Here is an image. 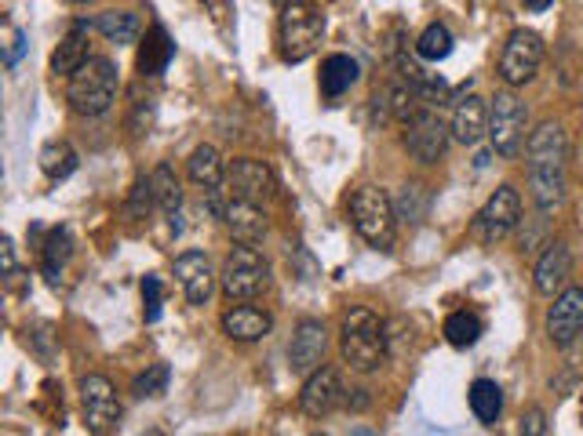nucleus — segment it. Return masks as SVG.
Listing matches in <instances>:
<instances>
[{"instance_id": "7", "label": "nucleus", "mask_w": 583, "mask_h": 436, "mask_svg": "<svg viewBox=\"0 0 583 436\" xmlns=\"http://www.w3.org/2000/svg\"><path fill=\"white\" fill-rule=\"evenodd\" d=\"M528 128V109L514 92H496L489 102V142L492 153H500L503 160H514L522 153Z\"/></svg>"}, {"instance_id": "27", "label": "nucleus", "mask_w": 583, "mask_h": 436, "mask_svg": "<svg viewBox=\"0 0 583 436\" xmlns=\"http://www.w3.org/2000/svg\"><path fill=\"white\" fill-rule=\"evenodd\" d=\"M95 29L110 44H135L143 22H139L135 11H103V15L95 19Z\"/></svg>"}, {"instance_id": "26", "label": "nucleus", "mask_w": 583, "mask_h": 436, "mask_svg": "<svg viewBox=\"0 0 583 436\" xmlns=\"http://www.w3.org/2000/svg\"><path fill=\"white\" fill-rule=\"evenodd\" d=\"M40 171H45L51 182L70 179V174L78 171V149H73L67 138L48 142V146L40 149Z\"/></svg>"}, {"instance_id": "38", "label": "nucleus", "mask_w": 583, "mask_h": 436, "mask_svg": "<svg viewBox=\"0 0 583 436\" xmlns=\"http://www.w3.org/2000/svg\"><path fill=\"white\" fill-rule=\"evenodd\" d=\"M517 433H522V436H544L547 433V411L533 403V408L522 414V425H517Z\"/></svg>"}, {"instance_id": "24", "label": "nucleus", "mask_w": 583, "mask_h": 436, "mask_svg": "<svg viewBox=\"0 0 583 436\" xmlns=\"http://www.w3.org/2000/svg\"><path fill=\"white\" fill-rule=\"evenodd\" d=\"M358 84V62L350 55H329L321 62V95L325 98H340L343 92Z\"/></svg>"}, {"instance_id": "10", "label": "nucleus", "mask_w": 583, "mask_h": 436, "mask_svg": "<svg viewBox=\"0 0 583 436\" xmlns=\"http://www.w3.org/2000/svg\"><path fill=\"white\" fill-rule=\"evenodd\" d=\"M81 408H84V425L95 436H106L121 419V403H117V389L106 375H88L81 378Z\"/></svg>"}, {"instance_id": "1", "label": "nucleus", "mask_w": 583, "mask_h": 436, "mask_svg": "<svg viewBox=\"0 0 583 436\" xmlns=\"http://www.w3.org/2000/svg\"><path fill=\"white\" fill-rule=\"evenodd\" d=\"M525 160H528V190H533V204L539 211H550L566 201V171H569V142L566 131L555 120H544L525 142Z\"/></svg>"}, {"instance_id": "12", "label": "nucleus", "mask_w": 583, "mask_h": 436, "mask_svg": "<svg viewBox=\"0 0 583 436\" xmlns=\"http://www.w3.org/2000/svg\"><path fill=\"white\" fill-rule=\"evenodd\" d=\"M449 131L452 128H445V120L424 109L405 131V149L413 153L419 164H438L449 149Z\"/></svg>"}, {"instance_id": "45", "label": "nucleus", "mask_w": 583, "mask_h": 436, "mask_svg": "<svg viewBox=\"0 0 583 436\" xmlns=\"http://www.w3.org/2000/svg\"><path fill=\"white\" fill-rule=\"evenodd\" d=\"M73 4H84V0H73Z\"/></svg>"}, {"instance_id": "37", "label": "nucleus", "mask_w": 583, "mask_h": 436, "mask_svg": "<svg viewBox=\"0 0 583 436\" xmlns=\"http://www.w3.org/2000/svg\"><path fill=\"white\" fill-rule=\"evenodd\" d=\"M150 124H154V98H135V109H132V135H146Z\"/></svg>"}, {"instance_id": "5", "label": "nucleus", "mask_w": 583, "mask_h": 436, "mask_svg": "<svg viewBox=\"0 0 583 436\" xmlns=\"http://www.w3.org/2000/svg\"><path fill=\"white\" fill-rule=\"evenodd\" d=\"M350 222L372 247L386 251L394 244V222H397L394 201L386 196V190H380V185H361V190H354Z\"/></svg>"}, {"instance_id": "8", "label": "nucleus", "mask_w": 583, "mask_h": 436, "mask_svg": "<svg viewBox=\"0 0 583 436\" xmlns=\"http://www.w3.org/2000/svg\"><path fill=\"white\" fill-rule=\"evenodd\" d=\"M517 222H522V193L514 185H500L478 215H474L471 233L481 240V244H500L503 237H511Z\"/></svg>"}, {"instance_id": "36", "label": "nucleus", "mask_w": 583, "mask_h": 436, "mask_svg": "<svg viewBox=\"0 0 583 436\" xmlns=\"http://www.w3.org/2000/svg\"><path fill=\"white\" fill-rule=\"evenodd\" d=\"M26 48H29L26 33L19 29V26H8V44H4V65H8V70H15L19 59L26 55Z\"/></svg>"}, {"instance_id": "35", "label": "nucleus", "mask_w": 583, "mask_h": 436, "mask_svg": "<svg viewBox=\"0 0 583 436\" xmlns=\"http://www.w3.org/2000/svg\"><path fill=\"white\" fill-rule=\"evenodd\" d=\"M150 204H157L154 201V185H150V179H139L132 196H128V218H146Z\"/></svg>"}, {"instance_id": "23", "label": "nucleus", "mask_w": 583, "mask_h": 436, "mask_svg": "<svg viewBox=\"0 0 583 436\" xmlns=\"http://www.w3.org/2000/svg\"><path fill=\"white\" fill-rule=\"evenodd\" d=\"M187 171L204 193L219 190V185L226 182V164H223L219 149H215V146H198V149H193L190 160H187Z\"/></svg>"}, {"instance_id": "13", "label": "nucleus", "mask_w": 583, "mask_h": 436, "mask_svg": "<svg viewBox=\"0 0 583 436\" xmlns=\"http://www.w3.org/2000/svg\"><path fill=\"white\" fill-rule=\"evenodd\" d=\"M325 349H329L325 324L299 320L296 335H291V346H288V367L296 371V375H314L321 367V360H325Z\"/></svg>"}, {"instance_id": "6", "label": "nucleus", "mask_w": 583, "mask_h": 436, "mask_svg": "<svg viewBox=\"0 0 583 436\" xmlns=\"http://www.w3.org/2000/svg\"><path fill=\"white\" fill-rule=\"evenodd\" d=\"M219 283H223V294L230 302H252L255 294H263L270 288V266L266 258L259 255L255 247H234L230 255L223 262V272H219Z\"/></svg>"}, {"instance_id": "29", "label": "nucleus", "mask_w": 583, "mask_h": 436, "mask_svg": "<svg viewBox=\"0 0 583 436\" xmlns=\"http://www.w3.org/2000/svg\"><path fill=\"white\" fill-rule=\"evenodd\" d=\"M70 255H73L70 229H67V226H56V229L48 233V240H45V277H48L51 283H59V272H62V266L70 262Z\"/></svg>"}, {"instance_id": "21", "label": "nucleus", "mask_w": 583, "mask_h": 436, "mask_svg": "<svg viewBox=\"0 0 583 436\" xmlns=\"http://www.w3.org/2000/svg\"><path fill=\"white\" fill-rule=\"evenodd\" d=\"M226 229H230V237L237 244H259V240L266 237V215L259 211V204H248V201H230L226 204V215H223Z\"/></svg>"}, {"instance_id": "14", "label": "nucleus", "mask_w": 583, "mask_h": 436, "mask_svg": "<svg viewBox=\"0 0 583 436\" xmlns=\"http://www.w3.org/2000/svg\"><path fill=\"white\" fill-rule=\"evenodd\" d=\"M343 403V382L336 367H318L314 375H307L304 392H299V408L307 419H325Z\"/></svg>"}, {"instance_id": "2", "label": "nucleus", "mask_w": 583, "mask_h": 436, "mask_svg": "<svg viewBox=\"0 0 583 436\" xmlns=\"http://www.w3.org/2000/svg\"><path fill=\"white\" fill-rule=\"evenodd\" d=\"M340 353L354 371H376L391 356V349H386V320H380L369 305H354L340 327Z\"/></svg>"}, {"instance_id": "16", "label": "nucleus", "mask_w": 583, "mask_h": 436, "mask_svg": "<svg viewBox=\"0 0 583 436\" xmlns=\"http://www.w3.org/2000/svg\"><path fill=\"white\" fill-rule=\"evenodd\" d=\"M176 277H179L182 294H187L190 305H204L212 299L215 272H212L209 255H201V251H187V255H179L176 258Z\"/></svg>"}, {"instance_id": "33", "label": "nucleus", "mask_w": 583, "mask_h": 436, "mask_svg": "<svg viewBox=\"0 0 583 436\" xmlns=\"http://www.w3.org/2000/svg\"><path fill=\"white\" fill-rule=\"evenodd\" d=\"M419 102H424V98H419L408 84L386 87V109H391V120H397V124H405V128L413 124V120L424 113Z\"/></svg>"}, {"instance_id": "11", "label": "nucleus", "mask_w": 583, "mask_h": 436, "mask_svg": "<svg viewBox=\"0 0 583 436\" xmlns=\"http://www.w3.org/2000/svg\"><path fill=\"white\" fill-rule=\"evenodd\" d=\"M547 338L558 349L572 346L583 335V288H566L561 294H555V305L547 310Z\"/></svg>"}, {"instance_id": "42", "label": "nucleus", "mask_w": 583, "mask_h": 436, "mask_svg": "<svg viewBox=\"0 0 583 436\" xmlns=\"http://www.w3.org/2000/svg\"><path fill=\"white\" fill-rule=\"evenodd\" d=\"M365 403H369V392H365V389H358V397H347V408H354V411H361L365 408Z\"/></svg>"}, {"instance_id": "28", "label": "nucleus", "mask_w": 583, "mask_h": 436, "mask_svg": "<svg viewBox=\"0 0 583 436\" xmlns=\"http://www.w3.org/2000/svg\"><path fill=\"white\" fill-rule=\"evenodd\" d=\"M150 185H154V201H157L160 211H165L168 218L179 215V207H182V185H179V179H176V168H171V164H157L154 174H150Z\"/></svg>"}, {"instance_id": "25", "label": "nucleus", "mask_w": 583, "mask_h": 436, "mask_svg": "<svg viewBox=\"0 0 583 436\" xmlns=\"http://www.w3.org/2000/svg\"><path fill=\"white\" fill-rule=\"evenodd\" d=\"M467 400H471L474 419L485 422V425H492L503 414V389L496 386L492 378H478V382H474L471 392H467Z\"/></svg>"}, {"instance_id": "17", "label": "nucleus", "mask_w": 583, "mask_h": 436, "mask_svg": "<svg viewBox=\"0 0 583 436\" xmlns=\"http://www.w3.org/2000/svg\"><path fill=\"white\" fill-rule=\"evenodd\" d=\"M489 135V102L478 95H463L452 109V138L460 146H478Z\"/></svg>"}, {"instance_id": "19", "label": "nucleus", "mask_w": 583, "mask_h": 436, "mask_svg": "<svg viewBox=\"0 0 583 436\" xmlns=\"http://www.w3.org/2000/svg\"><path fill=\"white\" fill-rule=\"evenodd\" d=\"M270 327H274V316L255 310V305H234L223 313V331L234 342H259L270 335Z\"/></svg>"}, {"instance_id": "32", "label": "nucleus", "mask_w": 583, "mask_h": 436, "mask_svg": "<svg viewBox=\"0 0 583 436\" xmlns=\"http://www.w3.org/2000/svg\"><path fill=\"white\" fill-rule=\"evenodd\" d=\"M416 55L424 62H441V59H449L452 55V33L445 22H430V26L419 33V40H416Z\"/></svg>"}, {"instance_id": "22", "label": "nucleus", "mask_w": 583, "mask_h": 436, "mask_svg": "<svg viewBox=\"0 0 583 436\" xmlns=\"http://www.w3.org/2000/svg\"><path fill=\"white\" fill-rule=\"evenodd\" d=\"M171 55H176V44H171L168 29L165 26H150L143 48H139V73H143V76H160L168 70Z\"/></svg>"}, {"instance_id": "4", "label": "nucleus", "mask_w": 583, "mask_h": 436, "mask_svg": "<svg viewBox=\"0 0 583 436\" xmlns=\"http://www.w3.org/2000/svg\"><path fill=\"white\" fill-rule=\"evenodd\" d=\"M321 37H325V15H321L318 4H310V0H288L281 8L277 44L285 62H307L321 48Z\"/></svg>"}, {"instance_id": "46", "label": "nucleus", "mask_w": 583, "mask_h": 436, "mask_svg": "<svg viewBox=\"0 0 583 436\" xmlns=\"http://www.w3.org/2000/svg\"><path fill=\"white\" fill-rule=\"evenodd\" d=\"M314 436H325V433H314Z\"/></svg>"}, {"instance_id": "40", "label": "nucleus", "mask_w": 583, "mask_h": 436, "mask_svg": "<svg viewBox=\"0 0 583 436\" xmlns=\"http://www.w3.org/2000/svg\"><path fill=\"white\" fill-rule=\"evenodd\" d=\"M0 251H4V277L8 283H12L19 277V269H15V244H12V237H4L0 240Z\"/></svg>"}, {"instance_id": "15", "label": "nucleus", "mask_w": 583, "mask_h": 436, "mask_svg": "<svg viewBox=\"0 0 583 436\" xmlns=\"http://www.w3.org/2000/svg\"><path fill=\"white\" fill-rule=\"evenodd\" d=\"M226 182H230L234 201H248V204H259L274 193V174H270L266 164L255 157L234 160L230 168H226Z\"/></svg>"}, {"instance_id": "18", "label": "nucleus", "mask_w": 583, "mask_h": 436, "mask_svg": "<svg viewBox=\"0 0 583 436\" xmlns=\"http://www.w3.org/2000/svg\"><path fill=\"white\" fill-rule=\"evenodd\" d=\"M572 272V255L566 244H547V251L539 255L536 262V272H533V283L539 294H547V299H555V294L566 291V280Z\"/></svg>"}, {"instance_id": "3", "label": "nucleus", "mask_w": 583, "mask_h": 436, "mask_svg": "<svg viewBox=\"0 0 583 436\" xmlns=\"http://www.w3.org/2000/svg\"><path fill=\"white\" fill-rule=\"evenodd\" d=\"M117 87H121L117 65L103 55H92L78 73L67 76V102L81 117H103L117 102Z\"/></svg>"}, {"instance_id": "34", "label": "nucleus", "mask_w": 583, "mask_h": 436, "mask_svg": "<svg viewBox=\"0 0 583 436\" xmlns=\"http://www.w3.org/2000/svg\"><path fill=\"white\" fill-rule=\"evenodd\" d=\"M168 378H171L168 364H150L143 375L132 382V392H135L139 400H146V397H165V392H168Z\"/></svg>"}, {"instance_id": "31", "label": "nucleus", "mask_w": 583, "mask_h": 436, "mask_svg": "<svg viewBox=\"0 0 583 436\" xmlns=\"http://www.w3.org/2000/svg\"><path fill=\"white\" fill-rule=\"evenodd\" d=\"M427 207H430V196H427V185L419 182H405L402 193L394 196V215L402 218V222H424L427 218Z\"/></svg>"}, {"instance_id": "43", "label": "nucleus", "mask_w": 583, "mask_h": 436, "mask_svg": "<svg viewBox=\"0 0 583 436\" xmlns=\"http://www.w3.org/2000/svg\"><path fill=\"white\" fill-rule=\"evenodd\" d=\"M143 436H165V433H160V429H146Z\"/></svg>"}, {"instance_id": "41", "label": "nucleus", "mask_w": 583, "mask_h": 436, "mask_svg": "<svg viewBox=\"0 0 583 436\" xmlns=\"http://www.w3.org/2000/svg\"><path fill=\"white\" fill-rule=\"evenodd\" d=\"M522 4L533 11V15H539V11H547L550 4H555V0H522Z\"/></svg>"}, {"instance_id": "44", "label": "nucleus", "mask_w": 583, "mask_h": 436, "mask_svg": "<svg viewBox=\"0 0 583 436\" xmlns=\"http://www.w3.org/2000/svg\"><path fill=\"white\" fill-rule=\"evenodd\" d=\"M274 4H281V8H285V4H288V0H274Z\"/></svg>"}, {"instance_id": "39", "label": "nucleus", "mask_w": 583, "mask_h": 436, "mask_svg": "<svg viewBox=\"0 0 583 436\" xmlns=\"http://www.w3.org/2000/svg\"><path fill=\"white\" fill-rule=\"evenodd\" d=\"M143 302H146V324H154L160 316V280L157 277L143 280Z\"/></svg>"}, {"instance_id": "9", "label": "nucleus", "mask_w": 583, "mask_h": 436, "mask_svg": "<svg viewBox=\"0 0 583 436\" xmlns=\"http://www.w3.org/2000/svg\"><path fill=\"white\" fill-rule=\"evenodd\" d=\"M544 65V37L533 29H514L500 55V81L507 87H525Z\"/></svg>"}, {"instance_id": "20", "label": "nucleus", "mask_w": 583, "mask_h": 436, "mask_svg": "<svg viewBox=\"0 0 583 436\" xmlns=\"http://www.w3.org/2000/svg\"><path fill=\"white\" fill-rule=\"evenodd\" d=\"M88 29H92V22L88 19H81V22H73L67 37L59 40V48L56 55H51V73H62V76H73L81 70L84 62L92 59L88 55Z\"/></svg>"}, {"instance_id": "30", "label": "nucleus", "mask_w": 583, "mask_h": 436, "mask_svg": "<svg viewBox=\"0 0 583 436\" xmlns=\"http://www.w3.org/2000/svg\"><path fill=\"white\" fill-rule=\"evenodd\" d=\"M481 331H485V327H481L478 313L456 310V313L445 316V338H449V346H456V349H471L481 338Z\"/></svg>"}]
</instances>
